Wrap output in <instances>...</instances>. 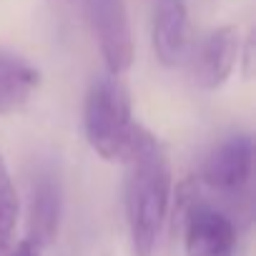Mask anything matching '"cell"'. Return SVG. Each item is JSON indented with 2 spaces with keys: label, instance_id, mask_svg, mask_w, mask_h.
I'll return each mask as SVG.
<instances>
[{
  "label": "cell",
  "instance_id": "cell-1",
  "mask_svg": "<svg viewBox=\"0 0 256 256\" xmlns=\"http://www.w3.org/2000/svg\"><path fill=\"white\" fill-rule=\"evenodd\" d=\"M123 164L128 166L126 221L131 248L134 256H154L171 201V166L156 136L141 126Z\"/></svg>",
  "mask_w": 256,
  "mask_h": 256
},
{
  "label": "cell",
  "instance_id": "cell-2",
  "mask_svg": "<svg viewBox=\"0 0 256 256\" xmlns=\"http://www.w3.org/2000/svg\"><path fill=\"white\" fill-rule=\"evenodd\" d=\"M83 128L90 148L106 161H126L131 154L138 123H134L131 96L118 76L98 78L83 108Z\"/></svg>",
  "mask_w": 256,
  "mask_h": 256
},
{
  "label": "cell",
  "instance_id": "cell-3",
  "mask_svg": "<svg viewBox=\"0 0 256 256\" xmlns=\"http://www.w3.org/2000/svg\"><path fill=\"white\" fill-rule=\"evenodd\" d=\"M90 30L110 76H123L134 63V33L123 0H86Z\"/></svg>",
  "mask_w": 256,
  "mask_h": 256
},
{
  "label": "cell",
  "instance_id": "cell-4",
  "mask_svg": "<svg viewBox=\"0 0 256 256\" xmlns=\"http://www.w3.org/2000/svg\"><path fill=\"white\" fill-rule=\"evenodd\" d=\"M236 226L218 206L191 198L184 214V251L186 256H234Z\"/></svg>",
  "mask_w": 256,
  "mask_h": 256
},
{
  "label": "cell",
  "instance_id": "cell-5",
  "mask_svg": "<svg viewBox=\"0 0 256 256\" xmlns=\"http://www.w3.org/2000/svg\"><path fill=\"white\" fill-rule=\"evenodd\" d=\"M254 166V144L246 134H234L224 138L206 158L201 178L208 188L221 194L241 191L251 178Z\"/></svg>",
  "mask_w": 256,
  "mask_h": 256
},
{
  "label": "cell",
  "instance_id": "cell-6",
  "mask_svg": "<svg viewBox=\"0 0 256 256\" xmlns=\"http://www.w3.org/2000/svg\"><path fill=\"white\" fill-rule=\"evenodd\" d=\"M60 181L50 168H40L30 184V206H28V241L38 248L48 246L60 224Z\"/></svg>",
  "mask_w": 256,
  "mask_h": 256
},
{
  "label": "cell",
  "instance_id": "cell-7",
  "mask_svg": "<svg viewBox=\"0 0 256 256\" xmlns=\"http://www.w3.org/2000/svg\"><path fill=\"white\" fill-rule=\"evenodd\" d=\"M238 53H241L238 30L234 26L216 28L204 40V46L196 56V80H198V86L206 88V90L221 88L228 80L234 66L238 63Z\"/></svg>",
  "mask_w": 256,
  "mask_h": 256
},
{
  "label": "cell",
  "instance_id": "cell-8",
  "mask_svg": "<svg viewBox=\"0 0 256 256\" xmlns=\"http://www.w3.org/2000/svg\"><path fill=\"white\" fill-rule=\"evenodd\" d=\"M188 48V13L184 0H158L154 16V50L156 58L174 68L184 60Z\"/></svg>",
  "mask_w": 256,
  "mask_h": 256
},
{
  "label": "cell",
  "instance_id": "cell-9",
  "mask_svg": "<svg viewBox=\"0 0 256 256\" xmlns=\"http://www.w3.org/2000/svg\"><path fill=\"white\" fill-rule=\"evenodd\" d=\"M38 86V70L13 53L0 50V116L13 113L28 103Z\"/></svg>",
  "mask_w": 256,
  "mask_h": 256
},
{
  "label": "cell",
  "instance_id": "cell-10",
  "mask_svg": "<svg viewBox=\"0 0 256 256\" xmlns=\"http://www.w3.org/2000/svg\"><path fill=\"white\" fill-rule=\"evenodd\" d=\"M18 211H20L18 191H16V184L10 178V171L3 156H0V256L13 244V234L18 226Z\"/></svg>",
  "mask_w": 256,
  "mask_h": 256
},
{
  "label": "cell",
  "instance_id": "cell-11",
  "mask_svg": "<svg viewBox=\"0 0 256 256\" xmlns=\"http://www.w3.org/2000/svg\"><path fill=\"white\" fill-rule=\"evenodd\" d=\"M3 256H38V246H36L33 241L23 238V241H18L16 246L10 244V248H8Z\"/></svg>",
  "mask_w": 256,
  "mask_h": 256
},
{
  "label": "cell",
  "instance_id": "cell-12",
  "mask_svg": "<svg viewBox=\"0 0 256 256\" xmlns=\"http://www.w3.org/2000/svg\"><path fill=\"white\" fill-rule=\"evenodd\" d=\"M53 3H70V0H53Z\"/></svg>",
  "mask_w": 256,
  "mask_h": 256
}]
</instances>
